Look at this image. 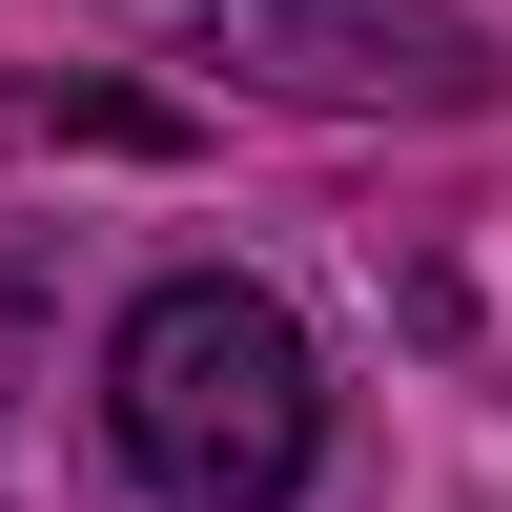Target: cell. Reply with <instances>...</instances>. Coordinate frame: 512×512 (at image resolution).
Here are the masks:
<instances>
[{"label":"cell","mask_w":512,"mask_h":512,"mask_svg":"<svg viewBox=\"0 0 512 512\" xmlns=\"http://www.w3.org/2000/svg\"><path fill=\"white\" fill-rule=\"evenodd\" d=\"M123 21L205 41V62L287 82V103H492V41L451 21V0H123Z\"/></svg>","instance_id":"2"},{"label":"cell","mask_w":512,"mask_h":512,"mask_svg":"<svg viewBox=\"0 0 512 512\" xmlns=\"http://www.w3.org/2000/svg\"><path fill=\"white\" fill-rule=\"evenodd\" d=\"M103 410H123V472H144L164 512H287V492H308V451H328L308 328H287L267 287H226V267H185V287L123 308Z\"/></svg>","instance_id":"1"}]
</instances>
